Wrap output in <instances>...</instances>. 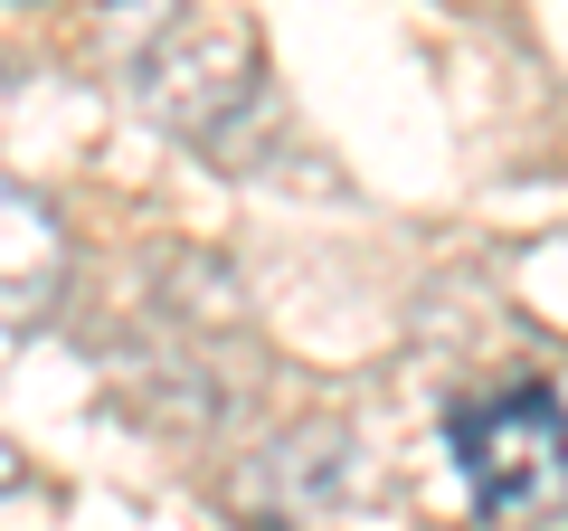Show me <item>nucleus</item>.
Listing matches in <instances>:
<instances>
[{"mask_svg":"<svg viewBox=\"0 0 568 531\" xmlns=\"http://www.w3.org/2000/svg\"><path fill=\"white\" fill-rule=\"evenodd\" d=\"M133 104L162 133L200 143L209 162H256V143H275V86H265V58L246 29H219L190 10L142 67H123Z\"/></svg>","mask_w":568,"mask_h":531,"instance_id":"nucleus-1","label":"nucleus"},{"mask_svg":"<svg viewBox=\"0 0 568 531\" xmlns=\"http://www.w3.org/2000/svg\"><path fill=\"white\" fill-rule=\"evenodd\" d=\"M181 20H190V0H95V48L114 67H142Z\"/></svg>","mask_w":568,"mask_h":531,"instance_id":"nucleus-5","label":"nucleus"},{"mask_svg":"<svg viewBox=\"0 0 568 531\" xmlns=\"http://www.w3.org/2000/svg\"><path fill=\"white\" fill-rule=\"evenodd\" d=\"M446 455L484 522H540L568 503V409L549 380L474 389L446 418Z\"/></svg>","mask_w":568,"mask_h":531,"instance_id":"nucleus-2","label":"nucleus"},{"mask_svg":"<svg viewBox=\"0 0 568 531\" xmlns=\"http://www.w3.org/2000/svg\"><path fill=\"white\" fill-rule=\"evenodd\" d=\"M67 266H77V247H67L58 209L0 171V323H39L67 294Z\"/></svg>","mask_w":568,"mask_h":531,"instance_id":"nucleus-4","label":"nucleus"},{"mask_svg":"<svg viewBox=\"0 0 568 531\" xmlns=\"http://www.w3.org/2000/svg\"><path fill=\"white\" fill-rule=\"evenodd\" d=\"M20 10H39V0H20Z\"/></svg>","mask_w":568,"mask_h":531,"instance_id":"nucleus-7","label":"nucleus"},{"mask_svg":"<svg viewBox=\"0 0 568 531\" xmlns=\"http://www.w3.org/2000/svg\"><path fill=\"white\" fill-rule=\"evenodd\" d=\"M20 484H29V455L10 447V437H0V493H20Z\"/></svg>","mask_w":568,"mask_h":531,"instance_id":"nucleus-6","label":"nucleus"},{"mask_svg":"<svg viewBox=\"0 0 568 531\" xmlns=\"http://www.w3.org/2000/svg\"><path fill=\"white\" fill-rule=\"evenodd\" d=\"M369 493H379V455H369L361 428H342V418H304V428L265 437V447L227 474V503H237L246 522H265V531L351 512V503H369Z\"/></svg>","mask_w":568,"mask_h":531,"instance_id":"nucleus-3","label":"nucleus"}]
</instances>
